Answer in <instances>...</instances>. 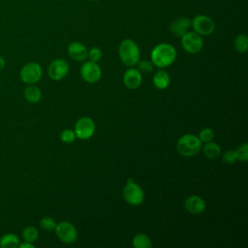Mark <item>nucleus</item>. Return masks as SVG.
Wrapping results in <instances>:
<instances>
[{
    "label": "nucleus",
    "mask_w": 248,
    "mask_h": 248,
    "mask_svg": "<svg viewBox=\"0 0 248 248\" xmlns=\"http://www.w3.org/2000/svg\"><path fill=\"white\" fill-rule=\"evenodd\" d=\"M170 75L164 70H159L153 76V84L158 89L163 90L168 88V86L170 85Z\"/></svg>",
    "instance_id": "obj_16"
},
{
    "label": "nucleus",
    "mask_w": 248,
    "mask_h": 248,
    "mask_svg": "<svg viewBox=\"0 0 248 248\" xmlns=\"http://www.w3.org/2000/svg\"><path fill=\"white\" fill-rule=\"evenodd\" d=\"M185 209L192 214H201L205 210V202L197 195H191L184 201Z\"/></svg>",
    "instance_id": "obj_12"
},
{
    "label": "nucleus",
    "mask_w": 248,
    "mask_h": 248,
    "mask_svg": "<svg viewBox=\"0 0 248 248\" xmlns=\"http://www.w3.org/2000/svg\"><path fill=\"white\" fill-rule=\"evenodd\" d=\"M19 239L18 236L15 233H6L0 238V247L1 248H16L18 247Z\"/></svg>",
    "instance_id": "obj_19"
},
{
    "label": "nucleus",
    "mask_w": 248,
    "mask_h": 248,
    "mask_svg": "<svg viewBox=\"0 0 248 248\" xmlns=\"http://www.w3.org/2000/svg\"><path fill=\"white\" fill-rule=\"evenodd\" d=\"M222 159L225 163L227 164H233L236 161V157H235V152L234 150H228L226 151L223 156Z\"/></svg>",
    "instance_id": "obj_29"
},
{
    "label": "nucleus",
    "mask_w": 248,
    "mask_h": 248,
    "mask_svg": "<svg viewBox=\"0 0 248 248\" xmlns=\"http://www.w3.org/2000/svg\"><path fill=\"white\" fill-rule=\"evenodd\" d=\"M43 75L42 67L37 62H29L25 64L19 73L20 79L26 84H35L38 82Z\"/></svg>",
    "instance_id": "obj_5"
},
{
    "label": "nucleus",
    "mask_w": 248,
    "mask_h": 248,
    "mask_svg": "<svg viewBox=\"0 0 248 248\" xmlns=\"http://www.w3.org/2000/svg\"><path fill=\"white\" fill-rule=\"evenodd\" d=\"M74 132L78 139L87 140L91 138L95 132V123L90 117H81L77 121Z\"/></svg>",
    "instance_id": "obj_9"
},
{
    "label": "nucleus",
    "mask_w": 248,
    "mask_h": 248,
    "mask_svg": "<svg viewBox=\"0 0 248 248\" xmlns=\"http://www.w3.org/2000/svg\"><path fill=\"white\" fill-rule=\"evenodd\" d=\"M190 27H191V19L186 16H180L171 22L170 29V32L175 37H181L189 30Z\"/></svg>",
    "instance_id": "obj_15"
},
{
    "label": "nucleus",
    "mask_w": 248,
    "mask_h": 248,
    "mask_svg": "<svg viewBox=\"0 0 248 248\" xmlns=\"http://www.w3.org/2000/svg\"><path fill=\"white\" fill-rule=\"evenodd\" d=\"M60 139L65 143H72L76 139V134L71 129H65L61 132Z\"/></svg>",
    "instance_id": "obj_26"
},
{
    "label": "nucleus",
    "mask_w": 248,
    "mask_h": 248,
    "mask_svg": "<svg viewBox=\"0 0 248 248\" xmlns=\"http://www.w3.org/2000/svg\"><path fill=\"white\" fill-rule=\"evenodd\" d=\"M141 74L138 69L130 68L123 75L124 85L129 89H137L141 84Z\"/></svg>",
    "instance_id": "obj_13"
},
{
    "label": "nucleus",
    "mask_w": 248,
    "mask_h": 248,
    "mask_svg": "<svg viewBox=\"0 0 248 248\" xmlns=\"http://www.w3.org/2000/svg\"><path fill=\"white\" fill-rule=\"evenodd\" d=\"M152 245L150 237L144 233H138L133 238V246L135 248H151Z\"/></svg>",
    "instance_id": "obj_20"
},
{
    "label": "nucleus",
    "mask_w": 248,
    "mask_h": 248,
    "mask_svg": "<svg viewBox=\"0 0 248 248\" xmlns=\"http://www.w3.org/2000/svg\"><path fill=\"white\" fill-rule=\"evenodd\" d=\"M176 58V49L168 43H160L151 50V62L158 68L170 66Z\"/></svg>",
    "instance_id": "obj_1"
},
{
    "label": "nucleus",
    "mask_w": 248,
    "mask_h": 248,
    "mask_svg": "<svg viewBox=\"0 0 248 248\" xmlns=\"http://www.w3.org/2000/svg\"><path fill=\"white\" fill-rule=\"evenodd\" d=\"M54 230L57 237L66 244L74 243L78 238V232L76 227L68 221H62L56 224Z\"/></svg>",
    "instance_id": "obj_8"
},
{
    "label": "nucleus",
    "mask_w": 248,
    "mask_h": 248,
    "mask_svg": "<svg viewBox=\"0 0 248 248\" xmlns=\"http://www.w3.org/2000/svg\"><path fill=\"white\" fill-rule=\"evenodd\" d=\"M202 152L206 158L213 160L221 155V147L215 142L208 141L202 147Z\"/></svg>",
    "instance_id": "obj_18"
},
{
    "label": "nucleus",
    "mask_w": 248,
    "mask_h": 248,
    "mask_svg": "<svg viewBox=\"0 0 248 248\" xmlns=\"http://www.w3.org/2000/svg\"><path fill=\"white\" fill-rule=\"evenodd\" d=\"M39 237L38 230L33 226H28L22 231V238L27 242H35Z\"/></svg>",
    "instance_id": "obj_22"
},
{
    "label": "nucleus",
    "mask_w": 248,
    "mask_h": 248,
    "mask_svg": "<svg viewBox=\"0 0 248 248\" xmlns=\"http://www.w3.org/2000/svg\"><path fill=\"white\" fill-rule=\"evenodd\" d=\"M236 161L246 162L248 160V144L244 142L240 146H238L237 149L234 150Z\"/></svg>",
    "instance_id": "obj_23"
},
{
    "label": "nucleus",
    "mask_w": 248,
    "mask_h": 248,
    "mask_svg": "<svg viewBox=\"0 0 248 248\" xmlns=\"http://www.w3.org/2000/svg\"><path fill=\"white\" fill-rule=\"evenodd\" d=\"M102 71L101 67L97 64V62L88 61L83 63L80 68V76L83 80L88 83H95L101 78Z\"/></svg>",
    "instance_id": "obj_10"
},
{
    "label": "nucleus",
    "mask_w": 248,
    "mask_h": 248,
    "mask_svg": "<svg viewBox=\"0 0 248 248\" xmlns=\"http://www.w3.org/2000/svg\"><path fill=\"white\" fill-rule=\"evenodd\" d=\"M5 65H6V62H5V59L0 55V72L5 68Z\"/></svg>",
    "instance_id": "obj_31"
},
{
    "label": "nucleus",
    "mask_w": 248,
    "mask_h": 248,
    "mask_svg": "<svg viewBox=\"0 0 248 248\" xmlns=\"http://www.w3.org/2000/svg\"><path fill=\"white\" fill-rule=\"evenodd\" d=\"M181 46L186 52L194 54L201 51L203 46V41L202 36L195 31H187L181 36Z\"/></svg>",
    "instance_id": "obj_6"
},
{
    "label": "nucleus",
    "mask_w": 248,
    "mask_h": 248,
    "mask_svg": "<svg viewBox=\"0 0 248 248\" xmlns=\"http://www.w3.org/2000/svg\"><path fill=\"white\" fill-rule=\"evenodd\" d=\"M198 138L200 139V140L202 142L211 141L213 140V138H214V132L210 128H204V129L201 130Z\"/></svg>",
    "instance_id": "obj_25"
},
{
    "label": "nucleus",
    "mask_w": 248,
    "mask_h": 248,
    "mask_svg": "<svg viewBox=\"0 0 248 248\" xmlns=\"http://www.w3.org/2000/svg\"><path fill=\"white\" fill-rule=\"evenodd\" d=\"M124 200L131 205H139L143 202L144 194L140 186L134 182L132 178H128L127 184L124 186L122 191Z\"/></svg>",
    "instance_id": "obj_4"
},
{
    "label": "nucleus",
    "mask_w": 248,
    "mask_h": 248,
    "mask_svg": "<svg viewBox=\"0 0 248 248\" xmlns=\"http://www.w3.org/2000/svg\"><path fill=\"white\" fill-rule=\"evenodd\" d=\"M18 247L19 248H34V244L31 243V242H27V241H24L23 243H19L18 244Z\"/></svg>",
    "instance_id": "obj_30"
},
{
    "label": "nucleus",
    "mask_w": 248,
    "mask_h": 248,
    "mask_svg": "<svg viewBox=\"0 0 248 248\" xmlns=\"http://www.w3.org/2000/svg\"><path fill=\"white\" fill-rule=\"evenodd\" d=\"M23 94H24V98L26 99V101L29 103H32V104H36L42 99L41 90L39 89V87H37L33 84H29L28 86H26Z\"/></svg>",
    "instance_id": "obj_17"
},
{
    "label": "nucleus",
    "mask_w": 248,
    "mask_h": 248,
    "mask_svg": "<svg viewBox=\"0 0 248 248\" xmlns=\"http://www.w3.org/2000/svg\"><path fill=\"white\" fill-rule=\"evenodd\" d=\"M40 226L46 231H52L56 227V222L51 217L46 216L40 220Z\"/></svg>",
    "instance_id": "obj_24"
},
{
    "label": "nucleus",
    "mask_w": 248,
    "mask_h": 248,
    "mask_svg": "<svg viewBox=\"0 0 248 248\" xmlns=\"http://www.w3.org/2000/svg\"><path fill=\"white\" fill-rule=\"evenodd\" d=\"M177 152L183 157H192L197 155L202 149V141L197 136L186 134L179 138L176 142Z\"/></svg>",
    "instance_id": "obj_3"
},
{
    "label": "nucleus",
    "mask_w": 248,
    "mask_h": 248,
    "mask_svg": "<svg viewBox=\"0 0 248 248\" xmlns=\"http://www.w3.org/2000/svg\"><path fill=\"white\" fill-rule=\"evenodd\" d=\"M234 48L240 53H244L248 49V38L245 34H238L234 39Z\"/></svg>",
    "instance_id": "obj_21"
},
{
    "label": "nucleus",
    "mask_w": 248,
    "mask_h": 248,
    "mask_svg": "<svg viewBox=\"0 0 248 248\" xmlns=\"http://www.w3.org/2000/svg\"><path fill=\"white\" fill-rule=\"evenodd\" d=\"M138 66H139V71L140 72H143V73H150L152 72L153 70V64L151 61H148V60H142V61H140L137 63Z\"/></svg>",
    "instance_id": "obj_28"
},
{
    "label": "nucleus",
    "mask_w": 248,
    "mask_h": 248,
    "mask_svg": "<svg viewBox=\"0 0 248 248\" xmlns=\"http://www.w3.org/2000/svg\"><path fill=\"white\" fill-rule=\"evenodd\" d=\"M118 53L121 62L126 66H135L140 61V48L131 39H125L120 43Z\"/></svg>",
    "instance_id": "obj_2"
},
{
    "label": "nucleus",
    "mask_w": 248,
    "mask_h": 248,
    "mask_svg": "<svg viewBox=\"0 0 248 248\" xmlns=\"http://www.w3.org/2000/svg\"><path fill=\"white\" fill-rule=\"evenodd\" d=\"M68 54L69 56L78 62L85 61L88 57V50L86 46L80 42H73L68 46Z\"/></svg>",
    "instance_id": "obj_14"
},
{
    "label": "nucleus",
    "mask_w": 248,
    "mask_h": 248,
    "mask_svg": "<svg viewBox=\"0 0 248 248\" xmlns=\"http://www.w3.org/2000/svg\"><path fill=\"white\" fill-rule=\"evenodd\" d=\"M191 27L201 36H208L213 33L215 24L209 16L205 15H198L191 20Z\"/></svg>",
    "instance_id": "obj_7"
},
{
    "label": "nucleus",
    "mask_w": 248,
    "mask_h": 248,
    "mask_svg": "<svg viewBox=\"0 0 248 248\" xmlns=\"http://www.w3.org/2000/svg\"><path fill=\"white\" fill-rule=\"evenodd\" d=\"M89 1H92V2H93V1H97V0H89Z\"/></svg>",
    "instance_id": "obj_32"
},
{
    "label": "nucleus",
    "mask_w": 248,
    "mask_h": 248,
    "mask_svg": "<svg viewBox=\"0 0 248 248\" xmlns=\"http://www.w3.org/2000/svg\"><path fill=\"white\" fill-rule=\"evenodd\" d=\"M69 72V65L66 60L58 58L53 60L47 69L48 77L53 80H61Z\"/></svg>",
    "instance_id": "obj_11"
},
{
    "label": "nucleus",
    "mask_w": 248,
    "mask_h": 248,
    "mask_svg": "<svg viewBox=\"0 0 248 248\" xmlns=\"http://www.w3.org/2000/svg\"><path fill=\"white\" fill-rule=\"evenodd\" d=\"M88 57L90 61L98 62L102 58V50L99 47H92L88 50Z\"/></svg>",
    "instance_id": "obj_27"
}]
</instances>
